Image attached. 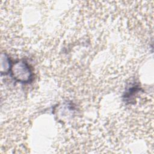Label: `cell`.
<instances>
[{
  "label": "cell",
  "instance_id": "6da1fadb",
  "mask_svg": "<svg viewBox=\"0 0 154 154\" xmlns=\"http://www.w3.org/2000/svg\"><path fill=\"white\" fill-rule=\"evenodd\" d=\"M11 73L13 78L20 82H28L32 78L29 66L24 61H19L12 67Z\"/></svg>",
  "mask_w": 154,
  "mask_h": 154
}]
</instances>
